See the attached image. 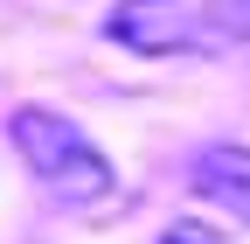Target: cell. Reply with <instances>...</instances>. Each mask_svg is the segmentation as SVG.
<instances>
[{"label": "cell", "mask_w": 250, "mask_h": 244, "mask_svg": "<svg viewBox=\"0 0 250 244\" xmlns=\"http://www.w3.org/2000/svg\"><path fill=\"white\" fill-rule=\"evenodd\" d=\"M195 195L202 202H215V209H229L236 223H250V146H202L195 154Z\"/></svg>", "instance_id": "cell-3"}, {"label": "cell", "mask_w": 250, "mask_h": 244, "mask_svg": "<svg viewBox=\"0 0 250 244\" xmlns=\"http://www.w3.org/2000/svg\"><path fill=\"white\" fill-rule=\"evenodd\" d=\"M202 35L215 42H250V0H202Z\"/></svg>", "instance_id": "cell-4"}, {"label": "cell", "mask_w": 250, "mask_h": 244, "mask_svg": "<svg viewBox=\"0 0 250 244\" xmlns=\"http://www.w3.org/2000/svg\"><path fill=\"white\" fill-rule=\"evenodd\" d=\"M160 244H223V237H215L208 223H174V230H167Z\"/></svg>", "instance_id": "cell-5"}, {"label": "cell", "mask_w": 250, "mask_h": 244, "mask_svg": "<svg viewBox=\"0 0 250 244\" xmlns=\"http://www.w3.org/2000/svg\"><path fill=\"white\" fill-rule=\"evenodd\" d=\"M7 140L21 168L35 174V189L56 202V209H98L118 195V168L98 154V140H90L77 119H62L49 105H21L7 119Z\"/></svg>", "instance_id": "cell-1"}, {"label": "cell", "mask_w": 250, "mask_h": 244, "mask_svg": "<svg viewBox=\"0 0 250 244\" xmlns=\"http://www.w3.org/2000/svg\"><path fill=\"white\" fill-rule=\"evenodd\" d=\"M104 35L125 42L132 56H181V49H208L202 35V7L195 0H125L111 7Z\"/></svg>", "instance_id": "cell-2"}]
</instances>
